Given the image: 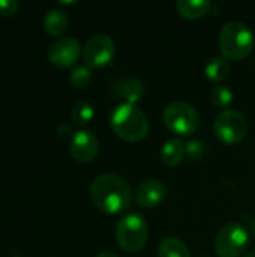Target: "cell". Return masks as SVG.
Segmentation results:
<instances>
[{"label": "cell", "mask_w": 255, "mask_h": 257, "mask_svg": "<svg viewBox=\"0 0 255 257\" xmlns=\"http://www.w3.org/2000/svg\"><path fill=\"white\" fill-rule=\"evenodd\" d=\"M116 54V44L108 35H95L87 39L83 48V60L86 66L104 68L107 66Z\"/></svg>", "instance_id": "obj_8"}, {"label": "cell", "mask_w": 255, "mask_h": 257, "mask_svg": "<svg viewBox=\"0 0 255 257\" xmlns=\"http://www.w3.org/2000/svg\"><path fill=\"white\" fill-rule=\"evenodd\" d=\"M249 244L246 229L237 223L222 226L215 238V253L219 257H239Z\"/></svg>", "instance_id": "obj_7"}, {"label": "cell", "mask_w": 255, "mask_h": 257, "mask_svg": "<svg viewBox=\"0 0 255 257\" xmlns=\"http://www.w3.org/2000/svg\"><path fill=\"white\" fill-rule=\"evenodd\" d=\"M231 72V65H230V60L225 59L224 56H215L212 57L206 66H204V74L206 77L210 80V81H215V83H221L224 81Z\"/></svg>", "instance_id": "obj_16"}, {"label": "cell", "mask_w": 255, "mask_h": 257, "mask_svg": "<svg viewBox=\"0 0 255 257\" xmlns=\"http://www.w3.org/2000/svg\"><path fill=\"white\" fill-rule=\"evenodd\" d=\"M90 199L99 211L117 215L131 206L132 190L122 176L114 173H104L95 178L92 182Z\"/></svg>", "instance_id": "obj_1"}, {"label": "cell", "mask_w": 255, "mask_h": 257, "mask_svg": "<svg viewBox=\"0 0 255 257\" xmlns=\"http://www.w3.org/2000/svg\"><path fill=\"white\" fill-rule=\"evenodd\" d=\"M149 238L147 221L141 214H126L116 226V241L117 245L126 253H138L143 250Z\"/></svg>", "instance_id": "obj_4"}, {"label": "cell", "mask_w": 255, "mask_h": 257, "mask_svg": "<svg viewBox=\"0 0 255 257\" xmlns=\"http://www.w3.org/2000/svg\"><path fill=\"white\" fill-rule=\"evenodd\" d=\"M113 133L126 142H141L149 133L146 113L134 104H119L110 114Z\"/></svg>", "instance_id": "obj_2"}, {"label": "cell", "mask_w": 255, "mask_h": 257, "mask_svg": "<svg viewBox=\"0 0 255 257\" xmlns=\"http://www.w3.org/2000/svg\"><path fill=\"white\" fill-rule=\"evenodd\" d=\"M255 39L251 29L237 20L224 24L219 33V50L228 60H243L254 48Z\"/></svg>", "instance_id": "obj_3"}, {"label": "cell", "mask_w": 255, "mask_h": 257, "mask_svg": "<svg viewBox=\"0 0 255 257\" xmlns=\"http://www.w3.org/2000/svg\"><path fill=\"white\" fill-rule=\"evenodd\" d=\"M114 95L125 104H137L144 95V84L137 77L120 78L114 84Z\"/></svg>", "instance_id": "obj_12"}, {"label": "cell", "mask_w": 255, "mask_h": 257, "mask_svg": "<svg viewBox=\"0 0 255 257\" xmlns=\"http://www.w3.org/2000/svg\"><path fill=\"white\" fill-rule=\"evenodd\" d=\"M233 90L227 86H222V84H218L212 89L210 92V101L212 104L216 107V108H221L222 111L224 110H228V107L231 105L233 102Z\"/></svg>", "instance_id": "obj_18"}, {"label": "cell", "mask_w": 255, "mask_h": 257, "mask_svg": "<svg viewBox=\"0 0 255 257\" xmlns=\"http://www.w3.org/2000/svg\"><path fill=\"white\" fill-rule=\"evenodd\" d=\"M156 256L158 257H191L189 248L186 247V244L176 238V236H167L164 238L156 250Z\"/></svg>", "instance_id": "obj_17"}, {"label": "cell", "mask_w": 255, "mask_h": 257, "mask_svg": "<svg viewBox=\"0 0 255 257\" xmlns=\"http://www.w3.org/2000/svg\"><path fill=\"white\" fill-rule=\"evenodd\" d=\"M68 24H69V18L66 12L60 8L50 9L44 17V29L51 36L60 38V35L68 29Z\"/></svg>", "instance_id": "obj_15"}, {"label": "cell", "mask_w": 255, "mask_h": 257, "mask_svg": "<svg viewBox=\"0 0 255 257\" xmlns=\"http://www.w3.org/2000/svg\"><path fill=\"white\" fill-rule=\"evenodd\" d=\"M96 257H119L116 253H113V251H102V253H99Z\"/></svg>", "instance_id": "obj_23"}, {"label": "cell", "mask_w": 255, "mask_h": 257, "mask_svg": "<svg viewBox=\"0 0 255 257\" xmlns=\"http://www.w3.org/2000/svg\"><path fill=\"white\" fill-rule=\"evenodd\" d=\"M176 8L180 17L186 20H198L210 12L212 3L209 0H179Z\"/></svg>", "instance_id": "obj_14"}, {"label": "cell", "mask_w": 255, "mask_h": 257, "mask_svg": "<svg viewBox=\"0 0 255 257\" xmlns=\"http://www.w3.org/2000/svg\"><path fill=\"white\" fill-rule=\"evenodd\" d=\"M207 152V148H206V143L198 140V139H194V140H189L186 143V155L191 158V160H201Z\"/></svg>", "instance_id": "obj_21"}, {"label": "cell", "mask_w": 255, "mask_h": 257, "mask_svg": "<svg viewBox=\"0 0 255 257\" xmlns=\"http://www.w3.org/2000/svg\"><path fill=\"white\" fill-rule=\"evenodd\" d=\"M93 78V74H92V69L86 65H80V66H75L72 69V72L69 74V81L74 87H86L90 84Z\"/></svg>", "instance_id": "obj_20"}, {"label": "cell", "mask_w": 255, "mask_h": 257, "mask_svg": "<svg viewBox=\"0 0 255 257\" xmlns=\"http://www.w3.org/2000/svg\"><path fill=\"white\" fill-rule=\"evenodd\" d=\"M213 131L219 142L227 146H233L245 139L248 133V122L240 111L228 108L215 117Z\"/></svg>", "instance_id": "obj_6"}, {"label": "cell", "mask_w": 255, "mask_h": 257, "mask_svg": "<svg viewBox=\"0 0 255 257\" xmlns=\"http://www.w3.org/2000/svg\"><path fill=\"white\" fill-rule=\"evenodd\" d=\"M93 116H95V110H93V107H92L89 102H86V101L77 102V104L72 107V110H71V119H72V122L77 123V125H80V126L90 123L92 119H93Z\"/></svg>", "instance_id": "obj_19"}, {"label": "cell", "mask_w": 255, "mask_h": 257, "mask_svg": "<svg viewBox=\"0 0 255 257\" xmlns=\"http://www.w3.org/2000/svg\"><path fill=\"white\" fill-rule=\"evenodd\" d=\"M197 257H207V256H197Z\"/></svg>", "instance_id": "obj_26"}, {"label": "cell", "mask_w": 255, "mask_h": 257, "mask_svg": "<svg viewBox=\"0 0 255 257\" xmlns=\"http://www.w3.org/2000/svg\"><path fill=\"white\" fill-rule=\"evenodd\" d=\"M69 152L78 163H90L98 157L99 140L87 130H78L72 134L69 142Z\"/></svg>", "instance_id": "obj_10"}, {"label": "cell", "mask_w": 255, "mask_h": 257, "mask_svg": "<svg viewBox=\"0 0 255 257\" xmlns=\"http://www.w3.org/2000/svg\"><path fill=\"white\" fill-rule=\"evenodd\" d=\"M186 155V146L179 139H168L161 148V160L168 167H177Z\"/></svg>", "instance_id": "obj_13"}, {"label": "cell", "mask_w": 255, "mask_h": 257, "mask_svg": "<svg viewBox=\"0 0 255 257\" xmlns=\"http://www.w3.org/2000/svg\"><path fill=\"white\" fill-rule=\"evenodd\" d=\"M243 257H255V251H251V253H246Z\"/></svg>", "instance_id": "obj_25"}, {"label": "cell", "mask_w": 255, "mask_h": 257, "mask_svg": "<svg viewBox=\"0 0 255 257\" xmlns=\"http://www.w3.org/2000/svg\"><path fill=\"white\" fill-rule=\"evenodd\" d=\"M165 126L176 136L188 137L198 130L200 114L197 108L185 101L170 102L162 114Z\"/></svg>", "instance_id": "obj_5"}, {"label": "cell", "mask_w": 255, "mask_h": 257, "mask_svg": "<svg viewBox=\"0 0 255 257\" xmlns=\"http://www.w3.org/2000/svg\"><path fill=\"white\" fill-rule=\"evenodd\" d=\"M20 8L17 0H0V15L2 17H12Z\"/></svg>", "instance_id": "obj_22"}, {"label": "cell", "mask_w": 255, "mask_h": 257, "mask_svg": "<svg viewBox=\"0 0 255 257\" xmlns=\"http://www.w3.org/2000/svg\"><path fill=\"white\" fill-rule=\"evenodd\" d=\"M167 196V187L159 179H149L144 181L138 190L135 191V202L141 208H156L164 202Z\"/></svg>", "instance_id": "obj_11"}, {"label": "cell", "mask_w": 255, "mask_h": 257, "mask_svg": "<svg viewBox=\"0 0 255 257\" xmlns=\"http://www.w3.org/2000/svg\"><path fill=\"white\" fill-rule=\"evenodd\" d=\"M83 54L80 42L72 36L56 38L48 47V60L57 68H69Z\"/></svg>", "instance_id": "obj_9"}, {"label": "cell", "mask_w": 255, "mask_h": 257, "mask_svg": "<svg viewBox=\"0 0 255 257\" xmlns=\"http://www.w3.org/2000/svg\"><path fill=\"white\" fill-rule=\"evenodd\" d=\"M251 235L255 238V218L252 220V223H251Z\"/></svg>", "instance_id": "obj_24"}]
</instances>
